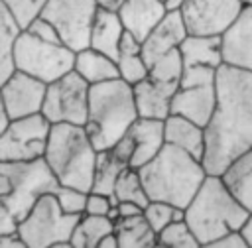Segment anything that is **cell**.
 <instances>
[{"mask_svg": "<svg viewBox=\"0 0 252 248\" xmlns=\"http://www.w3.org/2000/svg\"><path fill=\"white\" fill-rule=\"evenodd\" d=\"M116 67H118V77L126 81L128 85H134L142 79L148 77V65L142 57V47L140 41L124 31L120 45H118V55H116Z\"/></svg>", "mask_w": 252, "mask_h": 248, "instance_id": "d4e9b609", "label": "cell"}, {"mask_svg": "<svg viewBox=\"0 0 252 248\" xmlns=\"http://www.w3.org/2000/svg\"><path fill=\"white\" fill-rule=\"evenodd\" d=\"M24 30H28L32 35H35V37H39V39H45V41H61L59 35H57V31H55V28H53L45 18H41V16L32 18L30 24H28Z\"/></svg>", "mask_w": 252, "mask_h": 248, "instance_id": "8d00e7d4", "label": "cell"}, {"mask_svg": "<svg viewBox=\"0 0 252 248\" xmlns=\"http://www.w3.org/2000/svg\"><path fill=\"white\" fill-rule=\"evenodd\" d=\"M220 55L224 65L252 71V6H244L220 33Z\"/></svg>", "mask_w": 252, "mask_h": 248, "instance_id": "5bb4252c", "label": "cell"}, {"mask_svg": "<svg viewBox=\"0 0 252 248\" xmlns=\"http://www.w3.org/2000/svg\"><path fill=\"white\" fill-rule=\"evenodd\" d=\"M0 248H26V244H24V240L20 238V234L16 230V232L0 234Z\"/></svg>", "mask_w": 252, "mask_h": 248, "instance_id": "60d3db41", "label": "cell"}, {"mask_svg": "<svg viewBox=\"0 0 252 248\" xmlns=\"http://www.w3.org/2000/svg\"><path fill=\"white\" fill-rule=\"evenodd\" d=\"M75 51L61 41H45L22 30L14 43V69L24 71L45 85L73 69Z\"/></svg>", "mask_w": 252, "mask_h": 248, "instance_id": "52a82bcc", "label": "cell"}, {"mask_svg": "<svg viewBox=\"0 0 252 248\" xmlns=\"http://www.w3.org/2000/svg\"><path fill=\"white\" fill-rule=\"evenodd\" d=\"M132 94H134V104L136 112L142 118H158L165 120L169 116V102L171 94L158 87L154 81L148 77L132 85Z\"/></svg>", "mask_w": 252, "mask_h": 248, "instance_id": "603a6c76", "label": "cell"}, {"mask_svg": "<svg viewBox=\"0 0 252 248\" xmlns=\"http://www.w3.org/2000/svg\"><path fill=\"white\" fill-rule=\"evenodd\" d=\"M116 14L124 30L142 41L150 30L165 16V8L161 0H124Z\"/></svg>", "mask_w": 252, "mask_h": 248, "instance_id": "ac0fdd59", "label": "cell"}, {"mask_svg": "<svg viewBox=\"0 0 252 248\" xmlns=\"http://www.w3.org/2000/svg\"><path fill=\"white\" fill-rule=\"evenodd\" d=\"M215 108V83L213 85H195L179 87L169 102V114H179L189 118L199 126H207Z\"/></svg>", "mask_w": 252, "mask_h": 248, "instance_id": "2e32d148", "label": "cell"}, {"mask_svg": "<svg viewBox=\"0 0 252 248\" xmlns=\"http://www.w3.org/2000/svg\"><path fill=\"white\" fill-rule=\"evenodd\" d=\"M161 2H163L165 12H173V10H181V6H183L185 0H161Z\"/></svg>", "mask_w": 252, "mask_h": 248, "instance_id": "bcb514c9", "label": "cell"}, {"mask_svg": "<svg viewBox=\"0 0 252 248\" xmlns=\"http://www.w3.org/2000/svg\"><path fill=\"white\" fill-rule=\"evenodd\" d=\"M98 8H104V10H112V12H118V8L124 4V0H94Z\"/></svg>", "mask_w": 252, "mask_h": 248, "instance_id": "f6af8a7d", "label": "cell"}, {"mask_svg": "<svg viewBox=\"0 0 252 248\" xmlns=\"http://www.w3.org/2000/svg\"><path fill=\"white\" fill-rule=\"evenodd\" d=\"M0 167L12 181V193L4 197V201L18 222L26 217L39 195L55 193L59 187V181L43 157L30 161H0Z\"/></svg>", "mask_w": 252, "mask_h": 248, "instance_id": "ba28073f", "label": "cell"}, {"mask_svg": "<svg viewBox=\"0 0 252 248\" xmlns=\"http://www.w3.org/2000/svg\"><path fill=\"white\" fill-rule=\"evenodd\" d=\"M181 67L183 69H197V67H211L219 69L222 65L220 55V33L207 35V33H187V37L179 43Z\"/></svg>", "mask_w": 252, "mask_h": 248, "instance_id": "d6986e66", "label": "cell"}, {"mask_svg": "<svg viewBox=\"0 0 252 248\" xmlns=\"http://www.w3.org/2000/svg\"><path fill=\"white\" fill-rule=\"evenodd\" d=\"M24 28L16 20L14 12L0 0V85L16 71L14 69V43Z\"/></svg>", "mask_w": 252, "mask_h": 248, "instance_id": "4316f807", "label": "cell"}, {"mask_svg": "<svg viewBox=\"0 0 252 248\" xmlns=\"http://www.w3.org/2000/svg\"><path fill=\"white\" fill-rule=\"evenodd\" d=\"M124 31L126 30L116 12L96 6V14H94V20L91 26V35H89V47L116 59L118 45H120Z\"/></svg>", "mask_w": 252, "mask_h": 248, "instance_id": "44dd1931", "label": "cell"}, {"mask_svg": "<svg viewBox=\"0 0 252 248\" xmlns=\"http://www.w3.org/2000/svg\"><path fill=\"white\" fill-rule=\"evenodd\" d=\"M144 209L136 203H130V201H116V213H118V218L122 217H132V215H140Z\"/></svg>", "mask_w": 252, "mask_h": 248, "instance_id": "ab89813d", "label": "cell"}, {"mask_svg": "<svg viewBox=\"0 0 252 248\" xmlns=\"http://www.w3.org/2000/svg\"><path fill=\"white\" fill-rule=\"evenodd\" d=\"M51 122L41 114L10 118L0 132V161H30L43 157Z\"/></svg>", "mask_w": 252, "mask_h": 248, "instance_id": "8fae6325", "label": "cell"}, {"mask_svg": "<svg viewBox=\"0 0 252 248\" xmlns=\"http://www.w3.org/2000/svg\"><path fill=\"white\" fill-rule=\"evenodd\" d=\"M163 138L165 144L185 150L197 159H203L205 154V128L183 118L179 114H169L163 120Z\"/></svg>", "mask_w": 252, "mask_h": 248, "instance_id": "ffe728a7", "label": "cell"}, {"mask_svg": "<svg viewBox=\"0 0 252 248\" xmlns=\"http://www.w3.org/2000/svg\"><path fill=\"white\" fill-rule=\"evenodd\" d=\"M138 118L132 85L120 77L89 85L85 132L96 152L108 150Z\"/></svg>", "mask_w": 252, "mask_h": 248, "instance_id": "3957f363", "label": "cell"}, {"mask_svg": "<svg viewBox=\"0 0 252 248\" xmlns=\"http://www.w3.org/2000/svg\"><path fill=\"white\" fill-rule=\"evenodd\" d=\"M61 211L69 213V215H83L85 213V201H87V191L75 189V187H67V185H59L57 191L53 193Z\"/></svg>", "mask_w": 252, "mask_h": 248, "instance_id": "836d02e7", "label": "cell"}, {"mask_svg": "<svg viewBox=\"0 0 252 248\" xmlns=\"http://www.w3.org/2000/svg\"><path fill=\"white\" fill-rule=\"evenodd\" d=\"M114 234L118 238V248H148L156 246V232L144 218V215L122 217L114 220Z\"/></svg>", "mask_w": 252, "mask_h": 248, "instance_id": "484cf974", "label": "cell"}, {"mask_svg": "<svg viewBox=\"0 0 252 248\" xmlns=\"http://www.w3.org/2000/svg\"><path fill=\"white\" fill-rule=\"evenodd\" d=\"M240 0H185L181 16L189 33L219 35L240 14Z\"/></svg>", "mask_w": 252, "mask_h": 248, "instance_id": "7c38bea8", "label": "cell"}, {"mask_svg": "<svg viewBox=\"0 0 252 248\" xmlns=\"http://www.w3.org/2000/svg\"><path fill=\"white\" fill-rule=\"evenodd\" d=\"M128 134L132 136L134 150L128 161V167L138 169L146 161H150L165 144L163 138V120L158 118H142L138 116L132 126L128 128Z\"/></svg>", "mask_w": 252, "mask_h": 248, "instance_id": "e0dca14e", "label": "cell"}, {"mask_svg": "<svg viewBox=\"0 0 252 248\" xmlns=\"http://www.w3.org/2000/svg\"><path fill=\"white\" fill-rule=\"evenodd\" d=\"M181 69L183 67H181L179 49H171L148 67V79L154 81L158 87H161L163 91H167L173 96V93L179 89Z\"/></svg>", "mask_w": 252, "mask_h": 248, "instance_id": "f1b7e54d", "label": "cell"}, {"mask_svg": "<svg viewBox=\"0 0 252 248\" xmlns=\"http://www.w3.org/2000/svg\"><path fill=\"white\" fill-rule=\"evenodd\" d=\"M156 246H169V248H199V240L183 220H173L165 224L156 234Z\"/></svg>", "mask_w": 252, "mask_h": 248, "instance_id": "1f68e13d", "label": "cell"}, {"mask_svg": "<svg viewBox=\"0 0 252 248\" xmlns=\"http://www.w3.org/2000/svg\"><path fill=\"white\" fill-rule=\"evenodd\" d=\"M183 215L199 244L209 246L224 232L238 230V226L248 217V211L230 195L220 175L207 173L201 187L183 209Z\"/></svg>", "mask_w": 252, "mask_h": 248, "instance_id": "277c9868", "label": "cell"}, {"mask_svg": "<svg viewBox=\"0 0 252 248\" xmlns=\"http://www.w3.org/2000/svg\"><path fill=\"white\" fill-rule=\"evenodd\" d=\"M138 175L150 201H163L185 209L207 177V171L201 159L181 148L163 144L150 161L138 167Z\"/></svg>", "mask_w": 252, "mask_h": 248, "instance_id": "7a4b0ae2", "label": "cell"}, {"mask_svg": "<svg viewBox=\"0 0 252 248\" xmlns=\"http://www.w3.org/2000/svg\"><path fill=\"white\" fill-rule=\"evenodd\" d=\"M43 94L45 83L18 69L0 85V100L8 120L41 112Z\"/></svg>", "mask_w": 252, "mask_h": 248, "instance_id": "4fadbf2b", "label": "cell"}, {"mask_svg": "<svg viewBox=\"0 0 252 248\" xmlns=\"http://www.w3.org/2000/svg\"><path fill=\"white\" fill-rule=\"evenodd\" d=\"M128 163L122 161L110 148L108 150H100L96 152V161H94V171H93V185L91 191L96 193H104L112 197V189H114V181L118 177V173L126 167Z\"/></svg>", "mask_w": 252, "mask_h": 248, "instance_id": "f546056e", "label": "cell"}, {"mask_svg": "<svg viewBox=\"0 0 252 248\" xmlns=\"http://www.w3.org/2000/svg\"><path fill=\"white\" fill-rule=\"evenodd\" d=\"M238 232H240V236L244 238L246 246L252 248V213H248V217L244 218V222L238 226Z\"/></svg>", "mask_w": 252, "mask_h": 248, "instance_id": "b9f144b4", "label": "cell"}, {"mask_svg": "<svg viewBox=\"0 0 252 248\" xmlns=\"http://www.w3.org/2000/svg\"><path fill=\"white\" fill-rule=\"evenodd\" d=\"M87 102H89V83L77 73L67 71L59 79L45 85L41 114L51 122H67V124H85L87 118Z\"/></svg>", "mask_w": 252, "mask_h": 248, "instance_id": "30bf717a", "label": "cell"}, {"mask_svg": "<svg viewBox=\"0 0 252 248\" xmlns=\"http://www.w3.org/2000/svg\"><path fill=\"white\" fill-rule=\"evenodd\" d=\"M81 215L63 213L53 193H43L18 222V234L26 248H71V234Z\"/></svg>", "mask_w": 252, "mask_h": 248, "instance_id": "8992f818", "label": "cell"}, {"mask_svg": "<svg viewBox=\"0 0 252 248\" xmlns=\"http://www.w3.org/2000/svg\"><path fill=\"white\" fill-rule=\"evenodd\" d=\"M73 71H77L89 85L102 83V81L118 77L116 61L112 57L93 49V47H85L81 51H75Z\"/></svg>", "mask_w": 252, "mask_h": 248, "instance_id": "cb8c5ba5", "label": "cell"}, {"mask_svg": "<svg viewBox=\"0 0 252 248\" xmlns=\"http://www.w3.org/2000/svg\"><path fill=\"white\" fill-rule=\"evenodd\" d=\"M96 248H118V238H116L114 230H110L108 234H104V236L98 240Z\"/></svg>", "mask_w": 252, "mask_h": 248, "instance_id": "7bdbcfd3", "label": "cell"}, {"mask_svg": "<svg viewBox=\"0 0 252 248\" xmlns=\"http://www.w3.org/2000/svg\"><path fill=\"white\" fill-rule=\"evenodd\" d=\"M94 14V0H45L37 16L45 18L55 28L63 45L73 51H81L89 47Z\"/></svg>", "mask_w": 252, "mask_h": 248, "instance_id": "9c48e42d", "label": "cell"}, {"mask_svg": "<svg viewBox=\"0 0 252 248\" xmlns=\"http://www.w3.org/2000/svg\"><path fill=\"white\" fill-rule=\"evenodd\" d=\"M43 159L59 185L91 191L96 150L79 124H51Z\"/></svg>", "mask_w": 252, "mask_h": 248, "instance_id": "5b68a950", "label": "cell"}, {"mask_svg": "<svg viewBox=\"0 0 252 248\" xmlns=\"http://www.w3.org/2000/svg\"><path fill=\"white\" fill-rule=\"evenodd\" d=\"M144 218L148 220V224L152 226V230L158 234L165 224L173 222V220H183V209L173 207L169 203L163 201H148V205L142 211Z\"/></svg>", "mask_w": 252, "mask_h": 248, "instance_id": "d6a6232c", "label": "cell"}, {"mask_svg": "<svg viewBox=\"0 0 252 248\" xmlns=\"http://www.w3.org/2000/svg\"><path fill=\"white\" fill-rule=\"evenodd\" d=\"M114 228L112 218L106 215L83 213L71 234V248H96L98 240Z\"/></svg>", "mask_w": 252, "mask_h": 248, "instance_id": "83f0119b", "label": "cell"}, {"mask_svg": "<svg viewBox=\"0 0 252 248\" xmlns=\"http://www.w3.org/2000/svg\"><path fill=\"white\" fill-rule=\"evenodd\" d=\"M112 197L116 201H130V203H136L140 205L142 209L148 205V195H146V189L142 185V179L138 175V169L134 167H124L116 181H114V189H112Z\"/></svg>", "mask_w": 252, "mask_h": 248, "instance_id": "4dcf8cb0", "label": "cell"}, {"mask_svg": "<svg viewBox=\"0 0 252 248\" xmlns=\"http://www.w3.org/2000/svg\"><path fill=\"white\" fill-rule=\"evenodd\" d=\"M116 205V199L104 193H96V191H89L87 193V201H85V213L87 215H106L110 213V209Z\"/></svg>", "mask_w": 252, "mask_h": 248, "instance_id": "d590c367", "label": "cell"}, {"mask_svg": "<svg viewBox=\"0 0 252 248\" xmlns=\"http://www.w3.org/2000/svg\"><path fill=\"white\" fill-rule=\"evenodd\" d=\"M12 193V181H10V177L4 173V169L0 167V197L4 199V197H8Z\"/></svg>", "mask_w": 252, "mask_h": 248, "instance_id": "ee69618b", "label": "cell"}, {"mask_svg": "<svg viewBox=\"0 0 252 248\" xmlns=\"http://www.w3.org/2000/svg\"><path fill=\"white\" fill-rule=\"evenodd\" d=\"M242 6H252V0H240Z\"/></svg>", "mask_w": 252, "mask_h": 248, "instance_id": "c3c4849f", "label": "cell"}, {"mask_svg": "<svg viewBox=\"0 0 252 248\" xmlns=\"http://www.w3.org/2000/svg\"><path fill=\"white\" fill-rule=\"evenodd\" d=\"M16 230H18V220L12 215L6 201L0 197V234H8V232H16Z\"/></svg>", "mask_w": 252, "mask_h": 248, "instance_id": "f35d334b", "label": "cell"}, {"mask_svg": "<svg viewBox=\"0 0 252 248\" xmlns=\"http://www.w3.org/2000/svg\"><path fill=\"white\" fill-rule=\"evenodd\" d=\"M220 179L230 195L252 213V148L228 161L220 171Z\"/></svg>", "mask_w": 252, "mask_h": 248, "instance_id": "7402d4cb", "label": "cell"}, {"mask_svg": "<svg viewBox=\"0 0 252 248\" xmlns=\"http://www.w3.org/2000/svg\"><path fill=\"white\" fill-rule=\"evenodd\" d=\"M8 124V116H6V112H4V106H2V100H0V132L4 130V126Z\"/></svg>", "mask_w": 252, "mask_h": 248, "instance_id": "7dc6e473", "label": "cell"}, {"mask_svg": "<svg viewBox=\"0 0 252 248\" xmlns=\"http://www.w3.org/2000/svg\"><path fill=\"white\" fill-rule=\"evenodd\" d=\"M209 248H248V246H246V242H244V238L240 236L238 230H228L222 236L215 238L209 244Z\"/></svg>", "mask_w": 252, "mask_h": 248, "instance_id": "74e56055", "label": "cell"}, {"mask_svg": "<svg viewBox=\"0 0 252 248\" xmlns=\"http://www.w3.org/2000/svg\"><path fill=\"white\" fill-rule=\"evenodd\" d=\"M252 148V71L220 65L215 77V108L205 126L203 167L220 175L230 159Z\"/></svg>", "mask_w": 252, "mask_h": 248, "instance_id": "6da1fadb", "label": "cell"}, {"mask_svg": "<svg viewBox=\"0 0 252 248\" xmlns=\"http://www.w3.org/2000/svg\"><path fill=\"white\" fill-rule=\"evenodd\" d=\"M187 26L183 22L181 10L165 12V16L150 30V33L140 41L142 47V57L146 65L150 67L156 59L165 55L171 49H177L179 43L187 37Z\"/></svg>", "mask_w": 252, "mask_h": 248, "instance_id": "9a60e30c", "label": "cell"}, {"mask_svg": "<svg viewBox=\"0 0 252 248\" xmlns=\"http://www.w3.org/2000/svg\"><path fill=\"white\" fill-rule=\"evenodd\" d=\"M4 2L14 12L16 20L20 22V26L26 28L30 24V20L39 14V8L43 6L45 0H4Z\"/></svg>", "mask_w": 252, "mask_h": 248, "instance_id": "e575fe53", "label": "cell"}]
</instances>
